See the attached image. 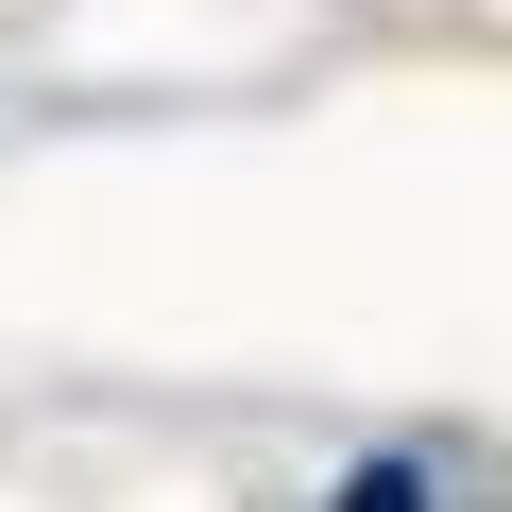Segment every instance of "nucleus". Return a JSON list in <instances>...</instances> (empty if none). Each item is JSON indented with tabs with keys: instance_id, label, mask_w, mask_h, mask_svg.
I'll list each match as a JSON object with an SVG mask.
<instances>
[{
	"instance_id": "f257e3e1",
	"label": "nucleus",
	"mask_w": 512,
	"mask_h": 512,
	"mask_svg": "<svg viewBox=\"0 0 512 512\" xmlns=\"http://www.w3.org/2000/svg\"><path fill=\"white\" fill-rule=\"evenodd\" d=\"M342 512H427V461H359V478H342Z\"/></svg>"
}]
</instances>
